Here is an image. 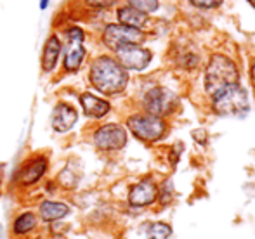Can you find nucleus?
I'll use <instances>...</instances> for the list:
<instances>
[{
    "mask_svg": "<svg viewBox=\"0 0 255 239\" xmlns=\"http://www.w3.org/2000/svg\"><path fill=\"white\" fill-rule=\"evenodd\" d=\"M91 81L103 94H118L127 87L128 75L118 61L111 58H99L92 63Z\"/></svg>",
    "mask_w": 255,
    "mask_h": 239,
    "instance_id": "1",
    "label": "nucleus"
},
{
    "mask_svg": "<svg viewBox=\"0 0 255 239\" xmlns=\"http://www.w3.org/2000/svg\"><path fill=\"white\" fill-rule=\"evenodd\" d=\"M214 111L221 116L243 118L249 113V95L240 83H233L212 95Z\"/></svg>",
    "mask_w": 255,
    "mask_h": 239,
    "instance_id": "2",
    "label": "nucleus"
},
{
    "mask_svg": "<svg viewBox=\"0 0 255 239\" xmlns=\"http://www.w3.org/2000/svg\"><path fill=\"white\" fill-rule=\"evenodd\" d=\"M240 73L236 64L226 56H212L205 71V88L210 95L217 94L224 87L238 83Z\"/></svg>",
    "mask_w": 255,
    "mask_h": 239,
    "instance_id": "3",
    "label": "nucleus"
},
{
    "mask_svg": "<svg viewBox=\"0 0 255 239\" xmlns=\"http://www.w3.org/2000/svg\"><path fill=\"white\" fill-rule=\"evenodd\" d=\"M144 40V33L139 28L125 26V24H110L103 33V42L115 52L128 45H139Z\"/></svg>",
    "mask_w": 255,
    "mask_h": 239,
    "instance_id": "4",
    "label": "nucleus"
},
{
    "mask_svg": "<svg viewBox=\"0 0 255 239\" xmlns=\"http://www.w3.org/2000/svg\"><path fill=\"white\" fill-rule=\"evenodd\" d=\"M127 127L137 139L144 142H154L163 137L165 134V121L160 116H130L127 121Z\"/></svg>",
    "mask_w": 255,
    "mask_h": 239,
    "instance_id": "5",
    "label": "nucleus"
},
{
    "mask_svg": "<svg viewBox=\"0 0 255 239\" xmlns=\"http://www.w3.org/2000/svg\"><path fill=\"white\" fill-rule=\"evenodd\" d=\"M177 104V95L165 87H154L146 94L144 108L153 116H165L170 115Z\"/></svg>",
    "mask_w": 255,
    "mask_h": 239,
    "instance_id": "6",
    "label": "nucleus"
},
{
    "mask_svg": "<svg viewBox=\"0 0 255 239\" xmlns=\"http://www.w3.org/2000/svg\"><path fill=\"white\" fill-rule=\"evenodd\" d=\"M94 144L103 151L122 149L127 144V132L120 125H104L94 134Z\"/></svg>",
    "mask_w": 255,
    "mask_h": 239,
    "instance_id": "7",
    "label": "nucleus"
},
{
    "mask_svg": "<svg viewBox=\"0 0 255 239\" xmlns=\"http://www.w3.org/2000/svg\"><path fill=\"white\" fill-rule=\"evenodd\" d=\"M118 63L125 68V70H135L141 71L151 61V52L148 49H142L139 45H128V47L118 49Z\"/></svg>",
    "mask_w": 255,
    "mask_h": 239,
    "instance_id": "8",
    "label": "nucleus"
},
{
    "mask_svg": "<svg viewBox=\"0 0 255 239\" xmlns=\"http://www.w3.org/2000/svg\"><path fill=\"white\" fill-rule=\"evenodd\" d=\"M68 38H70V44H68L66 58H64V68L68 71H77L85 56V49L82 45V42H84V31L78 30V28H71L68 31Z\"/></svg>",
    "mask_w": 255,
    "mask_h": 239,
    "instance_id": "9",
    "label": "nucleus"
},
{
    "mask_svg": "<svg viewBox=\"0 0 255 239\" xmlns=\"http://www.w3.org/2000/svg\"><path fill=\"white\" fill-rule=\"evenodd\" d=\"M158 189L151 180H142L137 185L130 189V194H128V201L132 206H148L156 199Z\"/></svg>",
    "mask_w": 255,
    "mask_h": 239,
    "instance_id": "10",
    "label": "nucleus"
},
{
    "mask_svg": "<svg viewBox=\"0 0 255 239\" xmlns=\"http://www.w3.org/2000/svg\"><path fill=\"white\" fill-rule=\"evenodd\" d=\"M77 118H78L77 111H75L70 104H64V102H61V104L56 106V109H54V115H52L54 130L68 132L75 123H77Z\"/></svg>",
    "mask_w": 255,
    "mask_h": 239,
    "instance_id": "11",
    "label": "nucleus"
},
{
    "mask_svg": "<svg viewBox=\"0 0 255 239\" xmlns=\"http://www.w3.org/2000/svg\"><path fill=\"white\" fill-rule=\"evenodd\" d=\"M45 168H47V159H45V158H37V159H33L31 163H28V165L21 170L19 175H17V180H19L21 184H24V185L35 184V182L44 175Z\"/></svg>",
    "mask_w": 255,
    "mask_h": 239,
    "instance_id": "12",
    "label": "nucleus"
},
{
    "mask_svg": "<svg viewBox=\"0 0 255 239\" xmlns=\"http://www.w3.org/2000/svg\"><path fill=\"white\" fill-rule=\"evenodd\" d=\"M80 102H82V108H84L85 115L92 116V118H101V116H104L110 111V104L92 94H84L80 97Z\"/></svg>",
    "mask_w": 255,
    "mask_h": 239,
    "instance_id": "13",
    "label": "nucleus"
},
{
    "mask_svg": "<svg viewBox=\"0 0 255 239\" xmlns=\"http://www.w3.org/2000/svg\"><path fill=\"white\" fill-rule=\"evenodd\" d=\"M146 19H148L146 12H142V10L135 9V7H132V5L118 9V21H120V24H125V26L141 28V26H144Z\"/></svg>",
    "mask_w": 255,
    "mask_h": 239,
    "instance_id": "14",
    "label": "nucleus"
},
{
    "mask_svg": "<svg viewBox=\"0 0 255 239\" xmlns=\"http://www.w3.org/2000/svg\"><path fill=\"white\" fill-rule=\"evenodd\" d=\"M59 52H61V42L56 35H52L47 40V44H45L44 52H42V68H44V71L54 70L57 58H59Z\"/></svg>",
    "mask_w": 255,
    "mask_h": 239,
    "instance_id": "15",
    "label": "nucleus"
},
{
    "mask_svg": "<svg viewBox=\"0 0 255 239\" xmlns=\"http://www.w3.org/2000/svg\"><path fill=\"white\" fill-rule=\"evenodd\" d=\"M70 213V208L63 203H54V201H44L40 205V215L45 222H52V220L63 219Z\"/></svg>",
    "mask_w": 255,
    "mask_h": 239,
    "instance_id": "16",
    "label": "nucleus"
},
{
    "mask_svg": "<svg viewBox=\"0 0 255 239\" xmlns=\"http://www.w3.org/2000/svg\"><path fill=\"white\" fill-rule=\"evenodd\" d=\"M35 224H37V220H35L33 213H23V215L14 222V233L16 234H26L33 229Z\"/></svg>",
    "mask_w": 255,
    "mask_h": 239,
    "instance_id": "17",
    "label": "nucleus"
},
{
    "mask_svg": "<svg viewBox=\"0 0 255 239\" xmlns=\"http://www.w3.org/2000/svg\"><path fill=\"white\" fill-rule=\"evenodd\" d=\"M170 234H172L170 226H167V224H163V222H156L149 227L148 239H168Z\"/></svg>",
    "mask_w": 255,
    "mask_h": 239,
    "instance_id": "18",
    "label": "nucleus"
},
{
    "mask_svg": "<svg viewBox=\"0 0 255 239\" xmlns=\"http://www.w3.org/2000/svg\"><path fill=\"white\" fill-rule=\"evenodd\" d=\"M132 7L142 10V12H153L158 9V2L156 0H130Z\"/></svg>",
    "mask_w": 255,
    "mask_h": 239,
    "instance_id": "19",
    "label": "nucleus"
},
{
    "mask_svg": "<svg viewBox=\"0 0 255 239\" xmlns=\"http://www.w3.org/2000/svg\"><path fill=\"white\" fill-rule=\"evenodd\" d=\"M193 5L202 7V9H212V7H217L222 3V0H189Z\"/></svg>",
    "mask_w": 255,
    "mask_h": 239,
    "instance_id": "20",
    "label": "nucleus"
},
{
    "mask_svg": "<svg viewBox=\"0 0 255 239\" xmlns=\"http://www.w3.org/2000/svg\"><path fill=\"white\" fill-rule=\"evenodd\" d=\"M115 0H87V3L89 5H92V7H108V5H111Z\"/></svg>",
    "mask_w": 255,
    "mask_h": 239,
    "instance_id": "21",
    "label": "nucleus"
},
{
    "mask_svg": "<svg viewBox=\"0 0 255 239\" xmlns=\"http://www.w3.org/2000/svg\"><path fill=\"white\" fill-rule=\"evenodd\" d=\"M47 3H49V0H42V2H40V7H42V9H45V7H47Z\"/></svg>",
    "mask_w": 255,
    "mask_h": 239,
    "instance_id": "22",
    "label": "nucleus"
},
{
    "mask_svg": "<svg viewBox=\"0 0 255 239\" xmlns=\"http://www.w3.org/2000/svg\"><path fill=\"white\" fill-rule=\"evenodd\" d=\"M252 81H254V85H255V63H254V66H252Z\"/></svg>",
    "mask_w": 255,
    "mask_h": 239,
    "instance_id": "23",
    "label": "nucleus"
},
{
    "mask_svg": "<svg viewBox=\"0 0 255 239\" xmlns=\"http://www.w3.org/2000/svg\"><path fill=\"white\" fill-rule=\"evenodd\" d=\"M249 2H250V5H252L254 9H255V0H249Z\"/></svg>",
    "mask_w": 255,
    "mask_h": 239,
    "instance_id": "24",
    "label": "nucleus"
}]
</instances>
